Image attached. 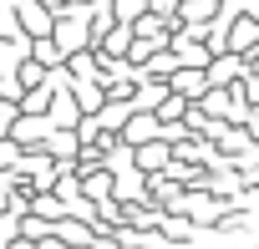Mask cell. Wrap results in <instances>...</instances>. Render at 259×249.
Returning <instances> with one entry per match:
<instances>
[{
  "label": "cell",
  "mask_w": 259,
  "mask_h": 249,
  "mask_svg": "<svg viewBox=\"0 0 259 249\" xmlns=\"http://www.w3.org/2000/svg\"><path fill=\"white\" fill-rule=\"evenodd\" d=\"M16 11H21V26H26V36H31V41L56 31V11H46L41 0H16Z\"/></svg>",
  "instance_id": "1"
},
{
  "label": "cell",
  "mask_w": 259,
  "mask_h": 249,
  "mask_svg": "<svg viewBox=\"0 0 259 249\" xmlns=\"http://www.w3.org/2000/svg\"><path fill=\"white\" fill-rule=\"evenodd\" d=\"M112 16L133 26V21H143V16H148V0H112Z\"/></svg>",
  "instance_id": "2"
},
{
  "label": "cell",
  "mask_w": 259,
  "mask_h": 249,
  "mask_svg": "<svg viewBox=\"0 0 259 249\" xmlns=\"http://www.w3.org/2000/svg\"><path fill=\"white\" fill-rule=\"evenodd\" d=\"M133 158H138V168H163V163H168V148H163V143H148V148H138Z\"/></svg>",
  "instance_id": "3"
}]
</instances>
